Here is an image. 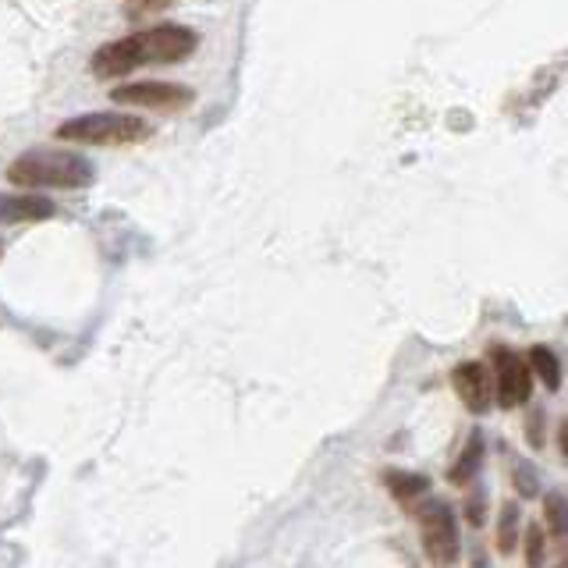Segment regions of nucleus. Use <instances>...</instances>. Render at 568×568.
Masks as SVG:
<instances>
[{"mask_svg": "<svg viewBox=\"0 0 568 568\" xmlns=\"http://www.w3.org/2000/svg\"><path fill=\"white\" fill-rule=\"evenodd\" d=\"M199 50V32L178 22L149 25L122 40H107L93 50L90 72L99 82H118L139 69H171Z\"/></svg>", "mask_w": 568, "mask_h": 568, "instance_id": "nucleus-1", "label": "nucleus"}, {"mask_svg": "<svg viewBox=\"0 0 568 568\" xmlns=\"http://www.w3.org/2000/svg\"><path fill=\"white\" fill-rule=\"evenodd\" d=\"M4 178L14 189L22 192H43V189H61V192H75V189H90L96 181V167L75 154V149H25L11 164Z\"/></svg>", "mask_w": 568, "mask_h": 568, "instance_id": "nucleus-2", "label": "nucleus"}, {"mask_svg": "<svg viewBox=\"0 0 568 568\" xmlns=\"http://www.w3.org/2000/svg\"><path fill=\"white\" fill-rule=\"evenodd\" d=\"M54 139L72 146H93V149H122L154 139V125L139 118V114H125V111H90L61 122L54 128Z\"/></svg>", "mask_w": 568, "mask_h": 568, "instance_id": "nucleus-3", "label": "nucleus"}, {"mask_svg": "<svg viewBox=\"0 0 568 568\" xmlns=\"http://www.w3.org/2000/svg\"><path fill=\"white\" fill-rule=\"evenodd\" d=\"M114 107H136V111H160V114H186L196 104V90L181 86V82H160V78H143V82H122L111 90Z\"/></svg>", "mask_w": 568, "mask_h": 568, "instance_id": "nucleus-4", "label": "nucleus"}, {"mask_svg": "<svg viewBox=\"0 0 568 568\" xmlns=\"http://www.w3.org/2000/svg\"><path fill=\"white\" fill-rule=\"evenodd\" d=\"M416 519H420L423 555L433 565H455L462 544H459V519H455V512L448 508V501H441V497L423 501V508L416 512Z\"/></svg>", "mask_w": 568, "mask_h": 568, "instance_id": "nucleus-5", "label": "nucleus"}, {"mask_svg": "<svg viewBox=\"0 0 568 568\" xmlns=\"http://www.w3.org/2000/svg\"><path fill=\"white\" fill-rule=\"evenodd\" d=\"M491 362L497 374V402L501 409H519L529 402L533 395V374L519 353H512L508 345H494L491 348Z\"/></svg>", "mask_w": 568, "mask_h": 568, "instance_id": "nucleus-6", "label": "nucleus"}, {"mask_svg": "<svg viewBox=\"0 0 568 568\" xmlns=\"http://www.w3.org/2000/svg\"><path fill=\"white\" fill-rule=\"evenodd\" d=\"M451 383H455V395L462 398V406L470 412L480 416L491 409V374L480 359L459 362L455 370H451Z\"/></svg>", "mask_w": 568, "mask_h": 568, "instance_id": "nucleus-7", "label": "nucleus"}, {"mask_svg": "<svg viewBox=\"0 0 568 568\" xmlns=\"http://www.w3.org/2000/svg\"><path fill=\"white\" fill-rule=\"evenodd\" d=\"M57 213L54 199L40 192H0V224H40Z\"/></svg>", "mask_w": 568, "mask_h": 568, "instance_id": "nucleus-8", "label": "nucleus"}, {"mask_svg": "<svg viewBox=\"0 0 568 568\" xmlns=\"http://www.w3.org/2000/svg\"><path fill=\"white\" fill-rule=\"evenodd\" d=\"M526 366H529V374L537 377L550 395L561 388V359H558V353L550 345H533Z\"/></svg>", "mask_w": 568, "mask_h": 568, "instance_id": "nucleus-9", "label": "nucleus"}, {"mask_svg": "<svg viewBox=\"0 0 568 568\" xmlns=\"http://www.w3.org/2000/svg\"><path fill=\"white\" fill-rule=\"evenodd\" d=\"M480 465H483V433L473 430V433H470V441H465V448H462V455H459L455 465L448 470V480L455 483V487H465V483H473V480H476Z\"/></svg>", "mask_w": 568, "mask_h": 568, "instance_id": "nucleus-10", "label": "nucleus"}, {"mask_svg": "<svg viewBox=\"0 0 568 568\" xmlns=\"http://www.w3.org/2000/svg\"><path fill=\"white\" fill-rule=\"evenodd\" d=\"M383 483H388L391 497L402 501V505H412V501H420L423 494H430V480L423 473L388 470V473H383Z\"/></svg>", "mask_w": 568, "mask_h": 568, "instance_id": "nucleus-11", "label": "nucleus"}, {"mask_svg": "<svg viewBox=\"0 0 568 568\" xmlns=\"http://www.w3.org/2000/svg\"><path fill=\"white\" fill-rule=\"evenodd\" d=\"M519 526H523V508L515 501H505L497 519V550L501 555H512L515 544H519Z\"/></svg>", "mask_w": 568, "mask_h": 568, "instance_id": "nucleus-12", "label": "nucleus"}, {"mask_svg": "<svg viewBox=\"0 0 568 568\" xmlns=\"http://www.w3.org/2000/svg\"><path fill=\"white\" fill-rule=\"evenodd\" d=\"M544 529L550 537H565V494L550 491L544 497Z\"/></svg>", "mask_w": 568, "mask_h": 568, "instance_id": "nucleus-13", "label": "nucleus"}, {"mask_svg": "<svg viewBox=\"0 0 568 568\" xmlns=\"http://www.w3.org/2000/svg\"><path fill=\"white\" fill-rule=\"evenodd\" d=\"M547 561V529L544 523L526 526V565L529 568H544Z\"/></svg>", "mask_w": 568, "mask_h": 568, "instance_id": "nucleus-14", "label": "nucleus"}, {"mask_svg": "<svg viewBox=\"0 0 568 568\" xmlns=\"http://www.w3.org/2000/svg\"><path fill=\"white\" fill-rule=\"evenodd\" d=\"M512 483L519 487L523 497H537V473H533V465L529 462H515V473H512Z\"/></svg>", "mask_w": 568, "mask_h": 568, "instance_id": "nucleus-15", "label": "nucleus"}, {"mask_svg": "<svg viewBox=\"0 0 568 568\" xmlns=\"http://www.w3.org/2000/svg\"><path fill=\"white\" fill-rule=\"evenodd\" d=\"M544 427H547V412L544 409H533L526 416V438L533 448H544Z\"/></svg>", "mask_w": 568, "mask_h": 568, "instance_id": "nucleus-16", "label": "nucleus"}, {"mask_svg": "<svg viewBox=\"0 0 568 568\" xmlns=\"http://www.w3.org/2000/svg\"><path fill=\"white\" fill-rule=\"evenodd\" d=\"M167 4H171V0H128V14H157Z\"/></svg>", "mask_w": 568, "mask_h": 568, "instance_id": "nucleus-17", "label": "nucleus"}, {"mask_svg": "<svg viewBox=\"0 0 568 568\" xmlns=\"http://www.w3.org/2000/svg\"><path fill=\"white\" fill-rule=\"evenodd\" d=\"M465 519H470L473 526L483 523V491H473L470 501H465Z\"/></svg>", "mask_w": 568, "mask_h": 568, "instance_id": "nucleus-18", "label": "nucleus"}, {"mask_svg": "<svg viewBox=\"0 0 568 568\" xmlns=\"http://www.w3.org/2000/svg\"><path fill=\"white\" fill-rule=\"evenodd\" d=\"M558 444H561V455H568V423H561L558 430Z\"/></svg>", "mask_w": 568, "mask_h": 568, "instance_id": "nucleus-19", "label": "nucleus"}, {"mask_svg": "<svg viewBox=\"0 0 568 568\" xmlns=\"http://www.w3.org/2000/svg\"><path fill=\"white\" fill-rule=\"evenodd\" d=\"M558 568H568V565H565V561H561V565H558Z\"/></svg>", "mask_w": 568, "mask_h": 568, "instance_id": "nucleus-20", "label": "nucleus"}]
</instances>
